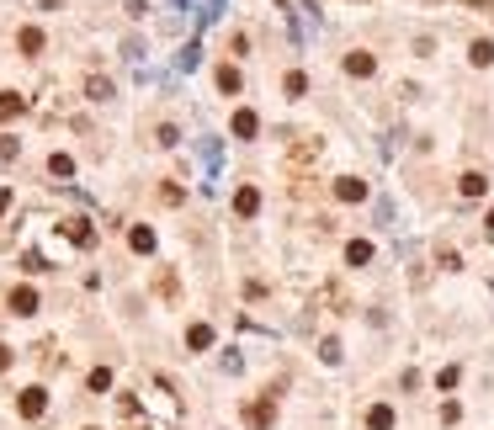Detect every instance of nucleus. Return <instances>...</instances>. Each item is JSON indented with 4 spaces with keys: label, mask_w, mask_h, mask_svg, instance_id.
Here are the masks:
<instances>
[{
    "label": "nucleus",
    "mask_w": 494,
    "mask_h": 430,
    "mask_svg": "<svg viewBox=\"0 0 494 430\" xmlns=\"http://www.w3.org/2000/svg\"><path fill=\"white\" fill-rule=\"evenodd\" d=\"M277 419V398H255L250 409H245V425H255V430H266Z\"/></svg>",
    "instance_id": "f257e3e1"
},
{
    "label": "nucleus",
    "mask_w": 494,
    "mask_h": 430,
    "mask_svg": "<svg viewBox=\"0 0 494 430\" xmlns=\"http://www.w3.org/2000/svg\"><path fill=\"white\" fill-rule=\"evenodd\" d=\"M16 409H22V419H37L43 409H48V393H43V388H22V398H16Z\"/></svg>",
    "instance_id": "f03ea898"
},
{
    "label": "nucleus",
    "mask_w": 494,
    "mask_h": 430,
    "mask_svg": "<svg viewBox=\"0 0 494 430\" xmlns=\"http://www.w3.org/2000/svg\"><path fill=\"white\" fill-rule=\"evenodd\" d=\"M335 197H340V202H367V181L340 176V181H335Z\"/></svg>",
    "instance_id": "7ed1b4c3"
},
{
    "label": "nucleus",
    "mask_w": 494,
    "mask_h": 430,
    "mask_svg": "<svg viewBox=\"0 0 494 430\" xmlns=\"http://www.w3.org/2000/svg\"><path fill=\"white\" fill-rule=\"evenodd\" d=\"M319 149H325L319 138H298V143L287 149V159H292V165H313V159H319Z\"/></svg>",
    "instance_id": "20e7f679"
},
{
    "label": "nucleus",
    "mask_w": 494,
    "mask_h": 430,
    "mask_svg": "<svg viewBox=\"0 0 494 430\" xmlns=\"http://www.w3.org/2000/svg\"><path fill=\"white\" fill-rule=\"evenodd\" d=\"M234 213H240V218H255V213H261V191H255V186H240V191H234Z\"/></svg>",
    "instance_id": "39448f33"
},
{
    "label": "nucleus",
    "mask_w": 494,
    "mask_h": 430,
    "mask_svg": "<svg viewBox=\"0 0 494 430\" xmlns=\"http://www.w3.org/2000/svg\"><path fill=\"white\" fill-rule=\"evenodd\" d=\"M64 239H74V245H96V228L85 223V218H64Z\"/></svg>",
    "instance_id": "423d86ee"
},
{
    "label": "nucleus",
    "mask_w": 494,
    "mask_h": 430,
    "mask_svg": "<svg viewBox=\"0 0 494 430\" xmlns=\"http://www.w3.org/2000/svg\"><path fill=\"white\" fill-rule=\"evenodd\" d=\"M128 245H133L138 255H149V250H155V228H149V223H133V228H128Z\"/></svg>",
    "instance_id": "0eeeda50"
},
{
    "label": "nucleus",
    "mask_w": 494,
    "mask_h": 430,
    "mask_svg": "<svg viewBox=\"0 0 494 430\" xmlns=\"http://www.w3.org/2000/svg\"><path fill=\"white\" fill-rule=\"evenodd\" d=\"M346 266H372V239H351L346 245Z\"/></svg>",
    "instance_id": "6e6552de"
},
{
    "label": "nucleus",
    "mask_w": 494,
    "mask_h": 430,
    "mask_svg": "<svg viewBox=\"0 0 494 430\" xmlns=\"http://www.w3.org/2000/svg\"><path fill=\"white\" fill-rule=\"evenodd\" d=\"M255 128H261V117H255L250 107H240V112H234V138H255Z\"/></svg>",
    "instance_id": "1a4fd4ad"
},
{
    "label": "nucleus",
    "mask_w": 494,
    "mask_h": 430,
    "mask_svg": "<svg viewBox=\"0 0 494 430\" xmlns=\"http://www.w3.org/2000/svg\"><path fill=\"white\" fill-rule=\"evenodd\" d=\"M372 70H377L372 53H346V74H356V80H362V74H372Z\"/></svg>",
    "instance_id": "9d476101"
},
{
    "label": "nucleus",
    "mask_w": 494,
    "mask_h": 430,
    "mask_svg": "<svg viewBox=\"0 0 494 430\" xmlns=\"http://www.w3.org/2000/svg\"><path fill=\"white\" fill-rule=\"evenodd\" d=\"M457 191H462V197H483V191H489V176H479V170H468V176L457 181Z\"/></svg>",
    "instance_id": "9b49d317"
},
{
    "label": "nucleus",
    "mask_w": 494,
    "mask_h": 430,
    "mask_svg": "<svg viewBox=\"0 0 494 430\" xmlns=\"http://www.w3.org/2000/svg\"><path fill=\"white\" fill-rule=\"evenodd\" d=\"M11 313H37V292L32 287H16L11 292Z\"/></svg>",
    "instance_id": "f8f14e48"
},
{
    "label": "nucleus",
    "mask_w": 494,
    "mask_h": 430,
    "mask_svg": "<svg viewBox=\"0 0 494 430\" xmlns=\"http://www.w3.org/2000/svg\"><path fill=\"white\" fill-rule=\"evenodd\" d=\"M367 430H394V409L372 404V409H367Z\"/></svg>",
    "instance_id": "ddd939ff"
},
{
    "label": "nucleus",
    "mask_w": 494,
    "mask_h": 430,
    "mask_svg": "<svg viewBox=\"0 0 494 430\" xmlns=\"http://www.w3.org/2000/svg\"><path fill=\"white\" fill-rule=\"evenodd\" d=\"M27 112V96H16V91H0V117H22Z\"/></svg>",
    "instance_id": "4468645a"
},
{
    "label": "nucleus",
    "mask_w": 494,
    "mask_h": 430,
    "mask_svg": "<svg viewBox=\"0 0 494 430\" xmlns=\"http://www.w3.org/2000/svg\"><path fill=\"white\" fill-rule=\"evenodd\" d=\"M186 346H192V351H207V346H213V324H192V330H186Z\"/></svg>",
    "instance_id": "2eb2a0df"
},
{
    "label": "nucleus",
    "mask_w": 494,
    "mask_h": 430,
    "mask_svg": "<svg viewBox=\"0 0 494 430\" xmlns=\"http://www.w3.org/2000/svg\"><path fill=\"white\" fill-rule=\"evenodd\" d=\"M85 96H91V101H112V80L107 74H91V80H85Z\"/></svg>",
    "instance_id": "dca6fc26"
},
{
    "label": "nucleus",
    "mask_w": 494,
    "mask_h": 430,
    "mask_svg": "<svg viewBox=\"0 0 494 430\" xmlns=\"http://www.w3.org/2000/svg\"><path fill=\"white\" fill-rule=\"evenodd\" d=\"M16 48H22V53H43V32H37V27H22V32H16Z\"/></svg>",
    "instance_id": "f3484780"
},
{
    "label": "nucleus",
    "mask_w": 494,
    "mask_h": 430,
    "mask_svg": "<svg viewBox=\"0 0 494 430\" xmlns=\"http://www.w3.org/2000/svg\"><path fill=\"white\" fill-rule=\"evenodd\" d=\"M457 382H462V367H457V361H452V367H441V372H436V388H446V393H452Z\"/></svg>",
    "instance_id": "a211bd4d"
},
{
    "label": "nucleus",
    "mask_w": 494,
    "mask_h": 430,
    "mask_svg": "<svg viewBox=\"0 0 494 430\" xmlns=\"http://www.w3.org/2000/svg\"><path fill=\"white\" fill-rule=\"evenodd\" d=\"M218 91H223V96L240 91V70H234V64H223V70H218Z\"/></svg>",
    "instance_id": "6ab92c4d"
},
{
    "label": "nucleus",
    "mask_w": 494,
    "mask_h": 430,
    "mask_svg": "<svg viewBox=\"0 0 494 430\" xmlns=\"http://www.w3.org/2000/svg\"><path fill=\"white\" fill-rule=\"evenodd\" d=\"M85 388H91V393H107L112 388V367H96L91 377H85Z\"/></svg>",
    "instance_id": "aec40b11"
},
{
    "label": "nucleus",
    "mask_w": 494,
    "mask_h": 430,
    "mask_svg": "<svg viewBox=\"0 0 494 430\" xmlns=\"http://www.w3.org/2000/svg\"><path fill=\"white\" fill-rule=\"evenodd\" d=\"M473 64H479V70H483V64H494V43H489V37L473 43Z\"/></svg>",
    "instance_id": "412c9836"
},
{
    "label": "nucleus",
    "mask_w": 494,
    "mask_h": 430,
    "mask_svg": "<svg viewBox=\"0 0 494 430\" xmlns=\"http://www.w3.org/2000/svg\"><path fill=\"white\" fill-rule=\"evenodd\" d=\"M48 176H59V181L74 176V159H70V155H53V159H48Z\"/></svg>",
    "instance_id": "4be33fe9"
},
{
    "label": "nucleus",
    "mask_w": 494,
    "mask_h": 430,
    "mask_svg": "<svg viewBox=\"0 0 494 430\" xmlns=\"http://www.w3.org/2000/svg\"><path fill=\"white\" fill-rule=\"evenodd\" d=\"M197 59H202V48H197V43H186V48H181V59H176V64H181V70H197Z\"/></svg>",
    "instance_id": "5701e85b"
},
{
    "label": "nucleus",
    "mask_w": 494,
    "mask_h": 430,
    "mask_svg": "<svg viewBox=\"0 0 494 430\" xmlns=\"http://www.w3.org/2000/svg\"><path fill=\"white\" fill-rule=\"evenodd\" d=\"M303 91H308V74L292 70V74H287V96H303Z\"/></svg>",
    "instance_id": "b1692460"
},
{
    "label": "nucleus",
    "mask_w": 494,
    "mask_h": 430,
    "mask_svg": "<svg viewBox=\"0 0 494 430\" xmlns=\"http://www.w3.org/2000/svg\"><path fill=\"white\" fill-rule=\"evenodd\" d=\"M155 143H165V149H176V143H181V133H176V128H170V122H165V128L155 133Z\"/></svg>",
    "instance_id": "393cba45"
},
{
    "label": "nucleus",
    "mask_w": 494,
    "mask_h": 430,
    "mask_svg": "<svg viewBox=\"0 0 494 430\" xmlns=\"http://www.w3.org/2000/svg\"><path fill=\"white\" fill-rule=\"evenodd\" d=\"M319 356H325L330 367H335V361H340V340H325V346H319Z\"/></svg>",
    "instance_id": "a878e982"
},
{
    "label": "nucleus",
    "mask_w": 494,
    "mask_h": 430,
    "mask_svg": "<svg viewBox=\"0 0 494 430\" xmlns=\"http://www.w3.org/2000/svg\"><path fill=\"white\" fill-rule=\"evenodd\" d=\"M6 367H11V346H0V372H6Z\"/></svg>",
    "instance_id": "bb28decb"
},
{
    "label": "nucleus",
    "mask_w": 494,
    "mask_h": 430,
    "mask_svg": "<svg viewBox=\"0 0 494 430\" xmlns=\"http://www.w3.org/2000/svg\"><path fill=\"white\" fill-rule=\"evenodd\" d=\"M6 207H11V191H0V213H6Z\"/></svg>",
    "instance_id": "cd10ccee"
},
{
    "label": "nucleus",
    "mask_w": 494,
    "mask_h": 430,
    "mask_svg": "<svg viewBox=\"0 0 494 430\" xmlns=\"http://www.w3.org/2000/svg\"><path fill=\"white\" fill-rule=\"evenodd\" d=\"M483 223H489V234H494V207H489V218H483Z\"/></svg>",
    "instance_id": "c85d7f7f"
},
{
    "label": "nucleus",
    "mask_w": 494,
    "mask_h": 430,
    "mask_svg": "<svg viewBox=\"0 0 494 430\" xmlns=\"http://www.w3.org/2000/svg\"><path fill=\"white\" fill-rule=\"evenodd\" d=\"M473 6H483V0H473Z\"/></svg>",
    "instance_id": "c756f323"
}]
</instances>
